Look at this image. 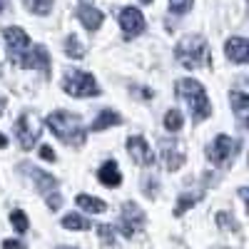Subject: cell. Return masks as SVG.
<instances>
[{
  "instance_id": "obj_1",
  "label": "cell",
  "mask_w": 249,
  "mask_h": 249,
  "mask_svg": "<svg viewBox=\"0 0 249 249\" xmlns=\"http://www.w3.org/2000/svg\"><path fill=\"white\" fill-rule=\"evenodd\" d=\"M48 127L55 137H60L65 144H72V147H82L85 142V127H82L80 117L65 112V110H57L48 117Z\"/></svg>"
},
{
  "instance_id": "obj_2",
  "label": "cell",
  "mask_w": 249,
  "mask_h": 249,
  "mask_svg": "<svg viewBox=\"0 0 249 249\" xmlns=\"http://www.w3.org/2000/svg\"><path fill=\"white\" fill-rule=\"evenodd\" d=\"M175 57L182 62L184 68L197 70V68H210L212 57H210V48L199 35H187L184 40H179L175 48Z\"/></svg>"
},
{
  "instance_id": "obj_3",
  "label": "cell",
  "mask_w": 249,
  "mask_h": 249,
  "mask_svg": "<svg viewBox=\"0 0 249 249\" xmlns=\"http://www.w3.org/2000/svg\"><path fill=\"white\" fill-rule=\"evenodd\" d=\"M177 95L187 102V107H190V115H192L195 120H204V117H210L212 105H210V100H207L204 88L199 85L197 80H192V77L179 80V82H177Z\"/></svg>"
},
{
  "instance_id": "obj_4",
  "label": "cell",
  "mask_w": 249,
  "mask_h": 249,
  "mask_svg": "<svg viewBox=\"0 0 249 249\" xmlns=\"http://www.w3.org/2000/svg\"><path fill=\"white\" fill-rule=\"evenodd\" d=\"M62 90H65L68 95H72V97H95V95H100L95 77L90 72H82V70L68 72L65 80H62Z\"/></svg>"
},
{
  "instance_id": "obj_5",
  "label": "cell",
  "mask_w": 249,
  "mask_h": 249,
  "mask_svg": "<svg viewBox=\"0 0 249 249\" xmlns=\"http://www.w3.org/2000/svg\"><path fill=\"white\" fill-rule=\"evenodd\" d=\"M15 137H18V142H20L23 150H33V144L40 137V120L33 112L20 115L18 122H15Z\"/></svg>"
},
{
  "instance_id": "obj_6",
  "label": "cell",
  "mask_w": 249,
  "mask_h": 249,
  "mask_svg": "<svg viewBox=\"0 0 249 249\" xmlns=\"http://www.w3.org/2000/svg\"><path fill=\"white\" fill-rule=\"evenodd\" d=\"M3 37H5V43H8V48H10V57H13V62H23V57L28 55V50H30V37H28V33L25 30H20V28H5L3 30Z\"/></svg>"
},
{
  "instance_id": "obj_7",
  "label": "cell",
  "mask_w": 249,
  "mask_h": 249,
  "mask_svg": "<svg viewBox=\"0 0 249 249\" xmlns=\"http://www.w3.org/2000/svg\"><path fill=\"white\" fill-rule=\"evenodd\" d=\"M237 152V142L227 135H217L214 142L210 144V150H207V157H210L214 164H227Z\"/></svg>"
},
{
  "instance_id": "obj_8",
  "label": "cell",
  "mask_w": 249,
  "mask_h": 249,
  "mask_svg": "<svg viewBox=\"0 0 249 249\" xmlns=\"http://www.w3.org/2000/svg\"><path fill=\"white\" fill-rule=\"evenodd\" d=\"M142 222H144V214H142V210L137 204H132V202H127L122 207V219H120V232L124 234V237H132V234H137L140 230H142Z\"/></svg>"
},
{
  "instance_id": "obj_9",
  "label": "cell",
  "mask_w": 249,
  "mask_h": 249,
  "mask_svg": "<svg viewBox=\"0 0 249 249\" xmlns=\"http://www.w3.org/2000/svg\"><path fill=\"white\" fill-rule=\"evenodd\" d=\"M162 147V160H164V167H167L170 172L179 170L182 162H184V150H182V142L177 140H162L160 142Z\"/></svg>"
},
{
  "instance_id": "obj_10",
  "label": "cell",
  "mask_w": 249,
  "mask_h": 249,
  "mask_svg": "<svg viewBox=\"0 0 249 249\" xmlns=\"http://www.w3.org/2000/svg\"><path fill=\"white\" fill-rule=\"evenodd\" d=\"M120 25L124 30V37H137L144 30V18L137 8H124L120 13Z\"/></svg>"
},
{
  "instance_id": "obj_11",
  "label": "cell",
  "mask_w": 249,
  "mask_h": 249,
  "mask_svg": "<svg viewBox=\"0 0 249 249\" xmlns=\"http://www.w3.org/2000/svg\"><path fill=\"white\" fill-rule=\"evenodd\" d=\"M20 65L33 68V70H43V75L48 77L50 75V55H48V50L43 45H35L33 50H28V55L23 57Z\"/></svg>"
},
{
  "instance_id": "obj_12",
  "label": "cell",
  "mask_w": 249,
  "mask_h": 249,
  "mask_svg": "<svg viewBox=\"0 0 249 249\" xmlns=\"http://www.w3.org/2000/svg\"><path fill=\"white\" fill-rule=\"evenodd\" d=\"M127 150H130V157H132L137 164H144V167L155 164V155H152V150H150V144L144 142L142 137H130V140H127Z\"/></svg>"
},
{
  "instance_id": "obj_13",
  "label": "cell",
  "mask_w": 249,
  "mask_h": 249,
  "mask_svg": "<svg viewBox=\"0 0 249 249\" xmlns=\"http://www.w3.org/2000/svg\"><path fill=\"white\" fill-rule=\"evenodd\" d=\"M30 177L35 179L37 192H40V195L50 197V195H55V192H57V179H55L53 175H48V172H43V170L33 167V170H30Z\"/></svg>"
},
{
  "instance_id": "obj_14",
  "label": "cell",
  "mask_w": 249,
  "mask_h": 249,
  "mask_svg": "<svg viewBox=\"0 0 249 249\" xmlns=\"http://www.w3.org/2000/svg\"><path fill=\"white\" fill-rule=\"evenodd\" d=\"M247 40L244 37H230L227 40V57H230L232 62H247Z\"/></svg>"
},
{
  "instance_id": "obj_15",
  "label": "cell",
  "mask_w": 249,
  "mask_h": 249,
  "mask_svg": "<svg viewBox=\"0 0 249 249\" xmlns=\"http://www.w3.org/2000/svg\"><path fill=\"white\" fill-rule=\"evenodd\" d=\"M77 18H80V23L85 25L90 33L102 25V13L95 10V8H88V5H80V8H77Z\"/></svg>"
},
{
  "instance_id": "obj_16",
  "label": "cell",
  "mask_w": 249,
  "mask_h": 249,
  "mask_svg": "<svg viewBox=\"0 0 249 249\" xmlns=\"http://www.w3.org/2000/svg\"><path fill=\"white\" fill-rule=\"evenodd\" d=\"M97 177H100V182L105 184V187H117V184L122 182V175H120V170H117L115 162H105V164H102L100 172H97Z\"/></svg>"
},
{
  "instance_id": "obj_17",
  "label": "cell",
  "mask_w": 249,
  "mask_h": 249,
  "mask_svg": "<svg viewBox=\"0 0 249 249\" xmlns=\"http://www.w3.org/2000/svg\"><path fill=\"white\" fill-rule=\"evenodd\" d=\"M77 207H82V210L90 212V214H102V212L107 210L105 202L97 199V197H90V195H80L77 197Z\"/></svg>"
},
{
  "instance_id": "obj_18",
  "label": "cell",
  "mask_w": 249,
  "mask_h": 249,
  "mask_svg": "<svg viewBox=\"0 0 249 249\" xmlns=\"http://www.w3.org/2000/svg\"><path fill=\"white\" fill-rule=\"evenodd\" d=\"M112 124H120V115H117V112H112V110H102V112H100V117L92 122V127H90V130L100 132V130L112 127Z\"/></svg>"
},
{
  "instance_id": "obj_19",
  "label": "cell",
  "mask_w": 249,
  "mask_h": 249,
  "mask_svg": "<svg viewBox=\"0 0 249 249\" xmlns=\"http://www.w3.org/2000/svg\"><path fill=\"white\" fill-rule=\"evenodd\" d=\"M232 110H234V115L242 120V124H247V110H249V105H247V92H244V90L232 92Z\"/></svg>"
},
{
  "instance_id": "obj_20",
  "label": "cell",
  "mask_w": 249,
  "mask_h": 249,
  "mask_svg": "<svg viewBox=\"0 0 249 249\" xmlns=\"http://www.w3.org/2000/svg\"><path fill=\"white\" fill-rule=\"evenodd\" d=\"M199 199H202V195H192V192H184V195L179 197L177 207H175V214H177V217H182V214H184L187 210H190L192 204H197Z\"/></svg>"
},
{
  "instance_id": "obj_21",
  "label": "cell",
  "mask_w": 249,
  "mask_h": 249,
  "mask_svg": "<svg viewBox=\"0 0 249 249\" xmlns=\"http://www.w3.org/2000/svg\"><path fill=\"white\" fill-rule=\"evenodd\" d=\"M65 55H70V57H75V60H80L82 55H85V48L80 45V40H77L75 35H68V37H65Z\"/></svg>"
},
{
  "instance_id": "obj_22",
  "label": "cell",
  "mask_w": 249,
  "mask_h": 249,
  "mask_svg": "<svg viewBox=\"0 0 249 249\" xmlns=\"http://www.w3.org/2000/svg\"><path fill=\"white\" fill-rule=\"evenodd\" d=\"M62 227H65V230H90V222L82 219L80 214H68L62 219Z\"/></svg>"
},
{
  "instance_id": "obj_23",
  "label": "cell",
  "mask_w": 249,
  "mask_h": 249,
  "mask_svg": "<svg viewBox=\"0 0 249 249\" xmlns=\"http://www.w3.org/2000/svg\"><path fill=\"white\" fill-rule=\"evenodd\" d=\"M164 127H167L170 132H177V130H182V115H179V110H170L167 115H164Z\"/></svg>"
},
{
  "instance_id": "obj_24",
  "label": "cell",
  "mask_w": 249,
  "mask_h": 249,
  "mask_svg": "<svg viewBox=\"0 0 249 249\" xmlns=\"http://www.w3.org/2000/svg\"><path fill=\"white\" fill-rule=\"evenodd\" d=\"M25 3H28V8H30L33 13H37V15H48L50 8H53V0H25Z\"/></svg>"
},
{
  "instance_id": "obj_25",
  "label": "cell",
  "mask_w": 249,
  "mask_h": 249,
  "mask_svg": "<svg viewBox=\"0 0 249 249\" xmlns=\"http://www.w3.org/2000/svg\"><path fill=\"white\" fill-rule=\"evenodd\" d=\"M10 222H13V227L23 234V232H28V217H25V212L23 210H15L13 214H10Z\"/></svg>"
},
{
  "instance_id": "obj_26",
  "label": "cell",
  "mask_w": 249,
  "mask_h": 249,
  "mask_svg": "<svg viewBox=\"0 0 249 249\" xmlns=\"http://www.w3.org/2000/svg\"><path fill=\"white\" fill-rule=\"evenodd\" d=\"M97 234L102 239V244H107V247H115V230L110 224H100L97 227Z\"/></svg>"
},
{
  "instance_id": "obj_27",
  "label": "cell",
  "mask_w": 249,
  "mask_h": 249,
  "mask_svg": "<svg viewBox=\"0 0 249 249\" xmlns=\"http://www.w3.org/2000/svg\"><path fill=\"white\" fill-rule=\"evenodd\" d=\"M190 5H192V0H170V8H172L177 15L187 13V10H190Z\"/></svg>"
},
{
  "instance_id": "obj_28",
  "label": "cell",
  "mask_w": 249,
  "mask_h": 249,
  "mask_svg": "<svg viewBox=\"0 0 249 249\" xmlns=\"http://www.w3.org/2000/svg\"><path fill=\"white\" fill-rule=\"evenodd\" d=\"M40 157L48 160V162H55V152H53L50 144H43V147H40Z\"/></svg>"
},
{
  "instance_id": "obj_29",
  "label": "cell",
  "mask_w": 249,
  "mask_h": 249,
  "mask_svg": "<svg viewBox=\"0 0 249 249\" xmlns=\"http://www.w3.org/2000/svg\"><path fill=\"white\" fill-rule=\"evenodd\" d=\"M48 199V207H50V210L55 212V210H60V204H62V199H60V195L55 192V195H50V197H45Z\"/></svg>"
},
{
  "instance_id": "obj_30",
  "label": "cell",
  "mask_w": 249,
  "mask_h": 249,
  "mask_svg": "<svg viewBox=\"0 0 249 249\" xmlns=\"http://www.w3.org/2000/svg\"><path fill=\"white\" fill-rule=\"evenodd\" d=\"M3 249H25V244L18 242V239H5L3 242Z\"/></svg>"
},
{
  "instance_id": "obj_31",
  "label": "cell",
  "mask_w": 249,
  "mask_h": 249,
  "mask_svg": "<svg viewBox=\"0 0 249 249\" xmlns=\"http://www.w3.org/2000/svg\"><path fill=\"white\" fill-rule=\"evenodd\" d=\"M5 8H8V0H0V13H5Z\"/></svg>"
},
{
  "instance_id": "obj_32",
  "label": "cell",
  "mask_w": 249,
  "mask_h": 249,
  "mask_svg": "<svg viewBox=\"0 0 249 249\" xmlns=\"http://www.w3.org/2000/svg\"><path fill=\"white\" fill-rule=\"evenodd\" d=\"M5 144H8V137H5V135H0V147H5Z\"/></svg>"
},
{
  "instance_id": "obj_33",
  "label": "cell",
  "mask_w": 249,
  "mask_h": 249,
  "mask_svg": "<svg viewBox=\"0 0 249 249\" xmlns=\"http://www.w3.org/2000/svg\"><path fill=\"white\" fill-rule=\"evenodd\" d=\"M3 110H5V102H3V100H0V115H3Z\"/></svg>"
},
{
  "instance_id": "obj_34",
  "label": "cell",
  "mask_w": 249,
  "mask_h": 249,
  "mask_svg": "<svg viewBox=\"0 0 249 249\" xmlns=\"http://www.w3.org/2000/svg\"><path fill=\"white\" fill-rule=\"evenodd\" d=\"M140 3H152V0H140Z\"/></svg>"
},
{
  "instance_id": "obj_35",
  "label": "cell",
  "mask_w": 249,
  "mask_h": 249,
  "mask_svg": "<svg viewBox=\"0 0 249 249\" xmlns=\"http://www.w3.org/2000/svg\"><path fill=\"white\" fill-rule=\"evenodd\" d=\"M62 249H70V247H62Z\"/></svg>"
}]
</instances>
